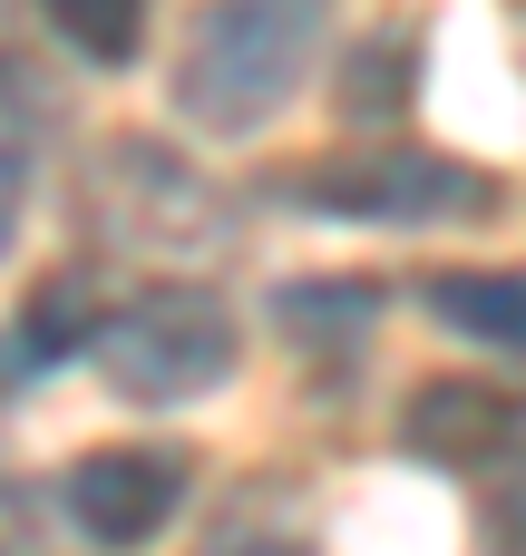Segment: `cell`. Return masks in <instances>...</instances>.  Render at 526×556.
Here are the masks:
<instances>
[{
	"mask_svg": "<svg viewBox=\"0 0 526 556\" xmlns=\"http://www.w3.org/2000/svg\"><path fill=\"white\" fill-rule=\"evenodd\" d=\"M195 556H312V508H303V489H293V479H244V489L215 508V528L195 538Z\"/></svg>",
	"mask_w": 526,
	"mask_h": 556,
	"instance_id": "obj_7",
	"label": "cell"
},
{
	"mask_svg": "<svg viewBox=\"0 0 526 556\" xmlns=\"http://www.w3.org/2000/svg\"><path fill=\"white\" fill-rule=\"evenodd\" d=\"M49 127H59V88H49V68L20 59V49H0V156L29 166V147H39Z\"/></svg>",
	"mask_w": 526,
	"mask_h": 556,
	"instance_id": "obj_12",
	"label": "cell"
},
{
	"mask_svg": "<svg viewBox=\"0 0 526 556\" xmlns=\"http://www.w3.org/2000/svg\"><path fill=\"white\" fill-rule=\"evenodd\" d=\"M283 205H322V215H361V225H429V215H488L498 186L459 156L429 147H381V156H312L273 176Z\"/></svg>",
	"mask_w": 526,
	"mask_h": 556,
	"instance_id": "obj_4",
	"label": "cell"
},
{
	"mask_svg": "<svg viewBox=\"0 0 526 556\" xmlns=\"http://www.w3.org/2000/svg\"><path fill=\"white\" fill-rule=\"evenodd\" d=\"M88 352H98V371H107L117 401L176 410V401H205V391L234 371L244 332H234L224 293H205V283H146L137 303L98 313V342H88Z\"/></svg>",
	"mask_w": 526,
	"mask_h": 556,
	"instance_id": "obj_3",
	"label": "cell"
},
{
	"mask_svg": "<svg viewBox=\"0 0 526 556\" xmlns=\"http://www.w3.org/2000/svg\"><path fill=\"white\" fill-rule=\"evenodd\" d=\"M381 283H361V274H322V283H283L273 293V323H283V342L293 352H361L371 342V323H381Z\"/></svg>",
	"mask_w": 526,
	"mask_h": 556,
	"instance_id": "obj_8",
	"label": "cell"
},
{
	"mask_svg": "<svg viewBox=\"0 0 526 556\" xmlns=\"http://www.w3.org/2000/svg\"><path fill=\"white\" fill-rule=\"evenodd\" d=\"M98 342V293H88V274L68 264V274H39V293L20 303V332L0 342V362L10 371H39V362H68V352H88Z\"/></svg>",
	"mask_w": 526,
	"mask_h": 556,
	"instance_id": "obj_9",
	"label": "cell"
},
{
	"mask_svg": "<svg viewBox=\"0 0 526 556\" xmlns=\"http://www.w3.org/2000/svg\"><path fill=\"white\" fill-rule=\"evenodd\" d=\"M10 235H20V156H0V254H10Z\"/></svg>",
	"mask_w": 526,
	"mask_h": 556,
	"instance_id": "obj_15",
	"label": "cell"
},
{
	"mask_svg": "<svg viewBox=\"0 0 526 556\" xmlns=\"http://www.w3.org/2000/svg\"><path fill=\"white\" fill-rule=\"evenodd\" d=\"M49 20H59V39L68 49H88L98 68H117V59H137V39H146V0H39Z\"/></svg>",
	"mask_w": 526,
	"mask_h": 556,
	"instance_id": "obj_13",
	"label": "cell"
},
{
	"mask_svg": "<svg viewBox=\"0 0 526 556\" xmlns=\"http://www.w3.org/2000/svg\"><path fill=\"white\" fill-rule=\"evenodd\" d=\"M400 440H410L420 459H439V469H498L526 440V391L439 371V381H420V391L400 401Z\"/></svg>",
	"mask_w": 526,
	"mask_h": 556,
	"instance_id": "obj_6",
	"label": "cell"
},
{
	"mask_svg": "<svg viewBox=\"0 0 526 556\" xmlns=\"http://www.w3.org/2000/svg\"><path fill=\"white\" fill-rule=\"evenodd\" d=\"M429 313L488 352H526V274H429Z\"/></svg>",
	"mask_w": 526,
	"mask_h": 556,
	"instance_id": "obj_10",
	"label": "cell"
},
{
	"mask_svg": "<svg viewBox=\"0 0 526 556\" xmlns=\"http://www.w3.org/2000/svg\"><path fill=\"white\" fill-rule=\"evenodd\" d=\"M59 508L88 547H146L185 508V459L176 450H88L59 479Z\"/></svg>",
	"mask_w": 526,
	"mask_h": 556,
	"instance_id": "obj_5",
	"label": "cell"
},
{
	"mask_svg": "<svg viewBox=\"0 0 526 556\" xmlns=\"http://www.w3.org/2000/svg\"><path fill=\"white\" fill-rule=\"evenodd\" d=\"M78 225L107 254H166V264H205L234 235V205L156 137H107L78 166Z\"/></svg>",
	"mask_w": 526,
	"mask_h": 556,
	"instance_id": "obj_2",
	"label": "cell"
},
{
	"mask_svg": "<svg viewBox=\"0 0 526 556\" xmlns=\"http://www.w3.org/2000/svg\"><path fill=\"white\" fill-rule=\"evenodd\" d=\"M332 39V0H205L176 49V108L205 137H254L293 108Z\"/></svg>",
	"mask_w": 526,
	"mask_h": 556,
	"instance_id": "obj_1",
	"label": "cell"
},
{
	"mask_svg": "<svg viewBox=\"0 0 526 556\" xmlns=\"http://www.w3.org/2000/svg\"><path fill=\"white\" fill-rule=\"evenodd\" d=\"M410 68H420V59H410L400 29L371 39V49H351V68H342V117H361V127H371V117H400V108H410Z\"/></svg>",
	"mask_w": 526,
	"mask_h": 556,
	"instance_id": "obj_11",
	"label": "cell"
},
{
	"mask_svg": "<svg viewBox=\"0 0 526 556\" xmlns=\"http://www.w3.org/2000/svg\"><path fill=\"white\" fill-rule=\"evenodd\" d=\"M478 518H488V556H526V450H508V459L488 469Z\"/></svg>",
	"mask_w": 526,
	"mask_h": 556,
	"instance_id": "obj_14",
	"label": "cell"
}]
</instances>
